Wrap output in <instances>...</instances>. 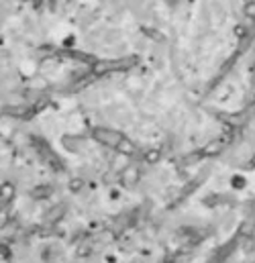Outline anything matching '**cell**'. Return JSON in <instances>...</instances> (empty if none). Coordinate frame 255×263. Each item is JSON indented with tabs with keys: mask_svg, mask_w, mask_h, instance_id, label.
Returning a JSON list of instances; mask_svg holds the SVG:
<instances>
[{
	"mask_svg": "<svg viewBox=\"0 0 255 263\" xmlns=\"http://www.w3.org/2000/svg\"><path fill=\"white\" fill-rule=\"evenodd\" d=\"M92 139L104 147H111V149H117L119 153L123 155H135L137 147L129 141L123 133L115 131V129H104V127H98L92 131Z\"/></svg>",
	"mask_w": 255,
	"mask_h": 263,
	"instance_id": "obj_1",
	"label": "cell"
},
{
	"mask_svg": "<svg viewBox=\"0 0 255 263\" xmlns=\"http://www.w3.org/2000/svg\"><path fill=\"white\" fill-rule=\"evenodd\" d=\"M247 14H251V16H255V2H253V4H249V6H247Z\"/></svg>",
	"mask_w": 255,
	"mask_h": 263,
	"instance_id": "obj_3",
	"label": "cell"
},
{
	"mask_svg": "<svg viewBox=\"0 0 255 263\" xmlns=\"http://www.w3.org/2000/svg\"><path fill=\"white\" fill-rule=\"evenodd\" d=\"M223 149H225V141H223V139H216V141H210V143L202 149V155L212 157V155H218Z\"/></svg>",
	"mask_w": 255,
	"mask_h": 263,
	"instance_id": "obj_2",
	"label": "cell"
}]
</instances>
